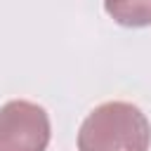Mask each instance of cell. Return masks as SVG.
I'll use <instances>...</instances> for the list:
<instances>
[{"label":"cell","mask_w":151,"mask_h":151,"mask_svg":"<svg viewBox=\"0 0 151 151\" xmlns=\"http://www.w3.org/2000/svg\"><path fill=\"white\" fill-rule=\"evenodd\" d=\"M151 123L130 101L94 106L78 130V151H149Z\"/></svg>","instance_id":"6da1fadb"},{"label":"cell","mask_w":151,"mask_h":151,"mask_svg":"<svg viewBox=\"0 0 151 151\" xmlns=\"http://www.w3.org/2000/svg\"><path fill=\"white\" fill-rule=\"evenodd\" d=\"M52 137L47 111L28 99L0 106V151H45Z\"/></svg>","instance_id":"7a4b0ae2"},{"label":"cell","mask_w":151,"mask_h":151,"mask_svg":"<svg viewBox=\"0 0 151 151\" xmlns=\"http://www.w3.org/2000/svg\"><path fill=\"white\" fill-rule=\"evenodd\" d=\"M106 14L127 28L151 26V0H104Z\"/></svg>","instance_id":"3957f363"}]
</instances>
